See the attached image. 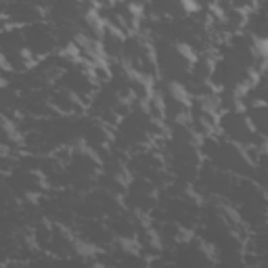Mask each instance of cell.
Masks as SVG:
<instances>
[{"instance_id": "obj_1", "label": "cell", "mask_w": 268, "mask_h": 268, "mask_svg": "<svg viewBox=\"0 0 268 268\" xmlns=\"http://www.w3.org/2000/svg\"><path fill=\"white\" fill-rule=\"evenodd\" d=\"M168 90H170V96L174 98V101L184 103V105L191 103V98H188V92H186L184 84H180V82H170V86H168Z\"/></svg>"}]
</instances>
